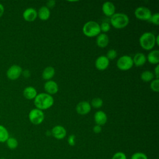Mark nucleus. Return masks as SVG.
I'll return each instance as SVG.
<instances>
[{"label": "nucleus", "instance_id": "obj_33", "mask_svg": "<svg viewBox=\"0 0 159 159\" xmlns=\"http://www.w3.org/2000/svg\"><path fill=\"white\" fill-rule=\"evenodd\" d=\"M93 132H94V133H96V134H99V133L101 132V131H102V127H101V126H100V125L96 124V125H95L93 127Z\"/></svg>", "mask_w": 159, "mask_h": 159}, {"label": "nucleus", "instance_id": "obj_15", "mask_svg": "<svg viewBox=\"0 0 159 159\" xmlns=\"http://www.w3.org/2000/svg\"><path fill=\"white\" fill-rule=\"evenodd\" d=\"M94 119L97 125L102 126L104 125L107 122V117L106 114L104 111H98L94 114Z\"/></svg>", "mask_w": 159, "mask_h": 159}, {"label": "nucleus", "instance_id": "obj_27", "mask_svg": "<svg viewBox=\"0 0 159 159\" xmlns=\"http://www.w3.org/2000/svg\"><path fill=\"white\" fill-rule=\"evenodd\" d=\"M130 159H148V157L146 154L143 152H137L132 154L130 157Z\"/></svg>", "mask_w": 159, "mask_h": 159}, {"label": "nucleus", "instance_id": "obj_9", "mask_svg": "<svg viewBox=\"0 0 159 159\" xmlns=\"http://www.w3.org/2000/svg\"><path fill=\"white\" fill-rule=\"evenodd\" d=\"M51 134L56 139L61 140L66 137V130L63 126L57 125L52 128L51 130Z\"/></svg>", "mask_w": 159, "mask_h": 159}, {"label": "nucleus", "instance_id": "obj_28", "mask_svg": "<svg viewBox=\"0 0 159 159\" xmlns=\"http://www.w3.org/2000/svg\"><path fill=\"white\" fill-rule=\"evenodd\" d=\"M100 25V29H101V32H102L103 33H106L108 31H109L110 29H111V25L110 24L107 22H102Z\"/></svg>", "mask_w": 159, "mask_h": 159}, {"label": "nucleus", "instance_id": "obj_23", "mask_svg": "<svg viewBox=\"0 0 159 159\" xmlns=\"http://www.w3.org/2000/svg\"><path fill=\"white\" fill-rule=\"evenodd\" d=\"M9 137L7 129L3 125H0V143H4Z\"/></svg>", "mask_w": 159, "mask_h": 159}, {"label": "nucleus", "instance_id": "obj_10", "mask_svg": "<svg viewBox=\"0 0 159 159\" xmlns=\"http://www.w3.org/2000/svg\"><path fill=\"white\" fill-rule=\"evenodd\" d=\"M91 104L89 102L86 101H83L78 102L76 107V111L77 113L81 116L86 115L91 111Z\"/></svg>", "mask_w": 159, "mask_h": 159}, {"label": "nucleus", "instance_id": "obj_22", "mask_svg": "<svg viewBox=\"0 0 159 159\" xmlns=\"http://www.w3.org/2000/svg\"><path fill=\"white\" fill-rule=\"evenodd\" d=\"M155 78V75L153 72L149 70L143 71L140 75L141 80L144 82L152 81Z\"/></svg>", "mask_w": 159, "mask_h": 159}, {"label": "nucleus", "instance_id": "obj_26", "mask_svg": "<svg viewBox=\"0 0 159 159\" xmlns=\"http://www.w3.org/2000/svg\"><path fill=\"white\" fill-rule=\"evenodd\" d=\"M150 87L153 91L158 93L159 91V80H158V78H155V79L153 80L150 83Z\"/></svg>", "mask_w": 159, "mask_h": 159}, {"label": "nucleus", "instance_id": "obj_30", "mask_svg": "<svg viewBox=\"0 0 159 159\" xmlns=\"http://www.w3.org/2000/svg\"><path fill=\"white\" fill-rule=\"evenodd\" d=\"M148 21H150L151 23L155 25H159V13L157 12V13H155L154 14H152Z\"/></svg>", "mask_w": 159, "mask_h": 159}, {"label": "nucleus", "instance_id": "obj_21", "mask_svg": "<svg viewBox=\"0 0 159 159\" xmlns=\"http://www.w3.org/2000/svg\"><path fill=\"white\" fill-rule=\"evenodd\" d=\"M55 74V68L53 66H47L43 70L42 76L43 80L48 81L51 80V79L54 76Z\"/></svg>", "mask_w": 159, "mask_h": 159}, {"label": "nucleus", "instance_id": "obj_6", "mask_svg": "<svg viewBox=\"0 0 159 159\" xmlns=\"http://www.w3.org/2000/svg\"><path fill=\"white\" fill-rule=\"evenodd\" d=\"M44 118L43 112L37 108L32 109L29 113V119L34 125H39L42 123Z\"/></svg>", "mask_w": 159, "mask_h": 159}, {"label": "nucleus", "instance_id": "obj_18", "mask_svg": "<svg viewBox=\"0 0 159 159\" xmlns=\"http://www.w3.org/2000/svg\"><path fill=\"white\" fill-rule=\"evenodd\" d=\"M50 16V11L47 6L40 7L37 12V17L42 20H47Z\"/></svg>", "mask_w": 159, "mask_h": 159}, {"label": "nucleus", "instance_id": "obj_8", "mask_svg": "<svg viewBox=\"0 0 159 159\" xmlns=\"http://www.w3.org/2000/svg\"><path fill=\"white\" fill-rule=\"evenodd\" d=\"M22 72V68L17 65L11 66L6 72L7 78L11 80H16L19 78Z\"/></svg>", "mask_w": 159, "mask_h": 159}, {"label": "nucleus", "instance_id": "obj_19", "mask_svg": "<svg viewBox=\"0 0 159 159\" xmlns=\"http://www.w3.org/2000/svg\"><path fill=\"white\" fill-rule=\"evenodd\" d=\"M147 61L153 65H158L159 63V51L158 50H153L149 52L147 55Z\"/></svg>", "mask_w": 159, "mask_h": 159}, {"label": "nucleus", "instance_id": "obj_13", "mask_svg": "<svg viewBox=\"0 0 159 159\" xmlns=\"http://www.w3.org/2000/svg\"><path fill=\"white\" fill-rule=\"evenodd\" d=\"M44 89L47 92L46 93L50 95L55 94L58 91V86L55 81L53 80H48L44 84Z\"/></svg>", "mask_w": 159, "mask_h": 159}, {"label": "nucleus", "instance_id": "obj_3", "mask_svg": "<svg viewBox=\"0 0 159 159\" xmlns=\"http://www.w3.org/2000/svg\"><path fill=\"white\" fill-rule=\"evenodd\" d=\"M156 36L150 32H146L142 34L139 38V43L141 47L145 50H152L155 45Z\"/></svg>", "mask_w": 159, "mask_h": 159}, {"label": "nucleus", "instance_id": "obj_35", "mask_svg": "<svg viewBox=\"0 0 159 159\" xmlns=\"http://www.w3.org/2000/svg\"><path fill=\"white\" fill-rule=\"evenodd\" d=\"M158 71H159V65H157L156 67L154 69V75H155L156 78H158Z\"/></svg>", "mask_w": 159, "mask_h": 159}, {"label": "nucleus", "instance_id": "obj_32", "mask_svg": "<svg viewBox=\"0 0 159 159\" xmlns=\"http://www.w3.org/2000/svg\"><path fill=\"white\" fill-rule=\"evenodd\" d=\"M67 142H68V143L69 145L70 146H74L75 145V135H73V134H71L69 135V137H68V139H67Z\"/></svg>", "mask_w": 159, "mask_h": 159}, {"label": "nucleus", "instance_id": "obj_2", "mask_svg": "<svg viewBox=\"0 0 159 159\" xmlns=\"http://www.w3.org/2000/svg\"><path fill=\"white\" fill-rule=\"evenodd\" d=\"M110 23L116 29H123L129 24V18L124 13H115L111 17Z\"/></svg>", "mask_w": 159, "mask_h": 159}, {"label": "nucleus", "instance_id": "obj_11", "mask_svg": "<svg viewBox=\"0 0 159 159\" xmlns=\"http://www.w3.org/2000/svg\"><path fill=\"white\" fill-rule=\"evenodd\" d=\"M109 65V60L104 55L98 57L95 61V66L99 71H104Z\"/></svg>", "mask_w": 159, "mask_h": 159}, {"label": "nucleus", "instance_id": "obj_29", "mask_svg": "<svg viewBox=\"0 0 159 159\" xmlns=\"http://www.w3.org/2000/svg\"><path fill=\"white\" fill-rule=\"evenodd\" d=\"M117 55V51L114 49H111L107 51L106 57L107 58V59L109 60H114V58H116Z\"/></svg>", "mask_w": 159, "mask_h": 159}, {"label": "nucleus", "instance_id": "obj_17", "mask_svg": "<svg viewBox=\"0 0 159 159\" xmlns=\"http://www.w3.org/2000/svg\"><path fill=\"white\" fill-rule=\"evenodd\" d=\"M134 65L136 66H142L147 61V57L143 53H137L132 58Z\"/></svg>", "mask_w": 159, "mask_h": 159}, {"label": "nucleus", "instance_id": "obj_38", "mask_svg": "<svg viewBox=\"0 0 159 159\" xmlns=\"http://www.w3.org/2000/svg\"><path fill=\"white\" fill-rule=\"evenodd\" d=\"M158 39H159V36L157 35L155 38V43L157 45H159V42H158Z\"/></svg>", "mask_w": 159, "mask_h": 159}, {"label": "nucleus", "instance_id": "obj_31", "mask_svg": "<svg viewBox=\"0 0 159 159\" xmlns=\"http://www.w3.org/2000/svg\"><path fill=\"white\" fill-rule=\"evenodd\" d=\"M112 159H127V157L124 152H117L113 155Z\"/></svg>", "mask_w": 159, "mask_h": 159}, {"label": "nucleus", "instance_id": "obj_25", "mask_svg": "<svg viewBox=\"0 0 159 159\" xmlns=\"http://www.w3.org/2000/svg\"><path fill=\"white\" fill-rule=\"evenodd\" d=\"M90 104H91V106L93 107L94 108L98 109L102 107L103 104V101L100 98H95L92 99Z\"/></svg>", "mask_w": 159, "mask_h": 159}, {"label": "nucleus", "instance_id": "obj_20", "mask_svg": "<svg viewBox=\"0 0 159 159\" xmlns=\"http://www.w3.org/2000/svg\"><path fill=\"white\" fill-rule=\"evenodd\" d=\"M23 95L27 99H33L37 95V90L32 86H27L23 91Z\"/></svg>", "mask_w": 159, "mask_h": 159}, {"label": "nucleus", "instance_id": "obj_16", "mask_svg": "<svg viewBox=\"0 0 159 159\" xmlns=\"http://www.w3.org/2000/svg\"><path fill=\"white\" fill-rule=\"evenodd\" d=\"M109 39L107 34L104 33L99 34L96 38V44L100 48H104L107 46Z\"/></svg>", "mask_w": 159, "mask_h": 159}, {"label": "nucleus", "instance_id": "obj_1", "mask_svg": "<svg viewBox=\"0 0 159 159\" xmlns=\"http://www.w3.org/2000/svg\"><path fill=\"white\" fill-rule=\"evenodd\" d=\"M54 103V99L52 95L46 93L37 94L34 98V104L37 109L40 110H46L51 107Z\"/></svg>", "mask_w": 159, "mask_h": 159}, {"label": "nucleus", "instance_id": "obj_14", "mask_svg": "<svg viewBox=\"0 0 159 159\" xmlns=\"http://www.w3.org/2000/svg\"><path fill=\"white\" fill-rule=\"evenodd\" d=\"M102 11L105 16L111 17L112 15L115 14V5L112 2L106 1L104 2L102 6Z\"/></svg>", "mask_w": 159, "mask_h": 159}, {"label": "nucleus", "instance_id": "obj_7", "mask_svg": "<svg viewBox=\"0 0 159 159\" xmlns=\"http://www.w3.org/2000/svg\"><path fill=\"white\" fill-rule=\"evenodd\" d=\"M135 17L141 20H149L152 14L149 8L144 6H140L135 9L134 11Z\"/></svg>", "mask_w": 159, "mask_h": 159}, {"label": "nucleus", "instance_id": "obj_4", "mask_svg": "<svg viewBox=\"0 0 159 159\" xmlns=\"http://www.w3.org/2000/svg\"><path fill=\"white\" fill-rule=\"evenodd\" d=\"M82 31L85 36L88 37H94L101 34L100 25L97 22L89 20L83 25Z\"/></svg>", "mask_w": 159, "mask_h": 159}, {"label": "nucleus", "instance_id": "obj_34", "mask_svg": "<svg viewBox=\"0 0 159 159\" xmlns=\"http://www.w3.org/2000/svg\"><path fill=\"white\" fill-rule=\"evenodd\" d=\"M56 2L55 1L51 0V1H48L47 2V7L49 9V8H52L55 6Z\"/></svg>", "mask_w": 159, "mask_h": 159}, {"label": "nucleus", "instance_id": "obj_5", "mask_svg": "<svg viewBox=\"0 0 159 159\" xmlns=\"http://www.w3.org/2000/svg\"><path fill=\"white\" fill-rule=\"evenodd\" d=\"M117 67L121 71H127L132 68L134 65L132 58L130 56L125 55L121 56L117 61Z\"/></svg>", "mask_w": 159, "mask_h": 159}, {"label": "nucleus", "instance_id": "obj_39", "mask_svg": "<svg viewBox=\"0 0 159 159\" xmlns=\"http://www.w3.org/2000/svg\"><path fill=\"white\" fill-rule=\"evenodd\" d=\"M0 159H6V158L4 157H1V158H0Z\"/></svg>", "mask_w": 159, "mask_h": 159}, {"label": "nucleus", "instance_id": "obj_36", "mask_svg": "<svg viewBox=\"0 0 159 159\" xmlns=\"http://www.w3.org/2000/svg\"><path fill=\"white\" fill-rule=\"evenodd\" d=\"M22 73L23 74V76L24 77H25V78H28L30 75V71L28 70H25V71H22Z\"/></svg>", "mask_w": 159, "mask_h": 159}, {"label": "nucleus", "instance_id": "obj_24", "mask_svg": "<svg viewBox=\"0 0 159 159\" xmlns=\"http://www.w3.org/2000/svg\"><path fill=\"white\" fill-rule=\"evenodd\" d=\"M7 147L11 150H14L18 147V141L17 140L12 137H9L6 142Z\"/></svg>", "mask_w": 159, "mask_h": 159}, {"label": "nucleus", "instance_id": "obj_12", "mask_svg": "<svg viewBox=\"0 0 159 159\" xmlns=\"http://www.w3.org/2000/svg\"><path fill=\"white\" fill-rule=\"evenodd\" d=\"M23 18L27 22H33L37 17V11L32 7L27 8L22 14Z\"/></svg>", "mask_w": 159, "mask_h": 159}, {"label": "nucleus", "instance_id": "obj_37", "mask_svg": "<svg viewBox=\"0 0 159 159\" xmlns=\"http://www.w3.org/2000/svg\"><path fill=\"white\" fill-rule=\"evenodd\" d=\"M4 11V7L2 4L0 3V17L3 15Z\"/></svg>", "mask_w": 159, "mask_h": 159}]
</instances>
